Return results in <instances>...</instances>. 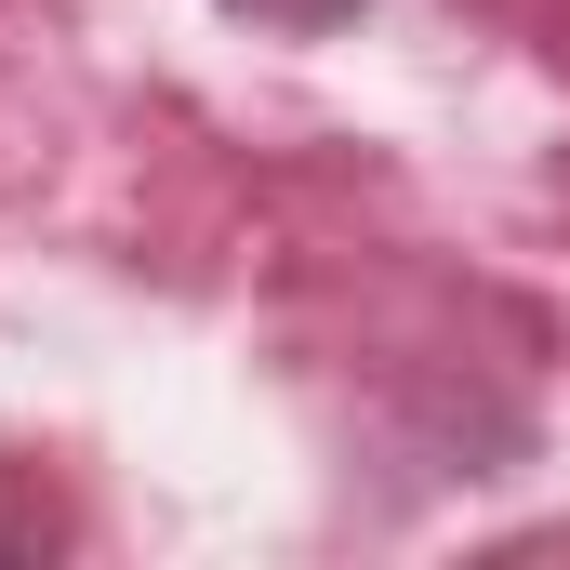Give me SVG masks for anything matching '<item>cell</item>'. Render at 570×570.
Here are the masks:
<instances>
[{
    "instance_id": "cell-1",
    "label": "cell",
    "mask_w": 570,
    "mask_h": 570,
    "mask_svg": "<svg viewBox=\"0 0 570 570\" xmlns=\"http://www.w3.org/2000/svg\"><path fill=\"white\" fill-rule=\"evenodd\" d=\"M226 13H253V27H292V40H318V27H345L358 0H226Z\"/></svg>"
}]
</instances>
